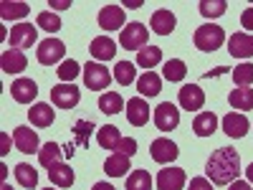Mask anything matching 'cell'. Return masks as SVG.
<instances>
[{"label":"cell","instance_id":"obj_34","mask_svg":"<svg viewBox=\"0 0 253 190\" xmlns=\"http://www.w3.org/2000/svg\"><path fill=\"white\" fill-rule=\"evenodd\" d=\"M126 190H152V175L147 170H134L126 178Z\"/></svg>","mask_w":253,"mask_h":190},{"label":"cell","instance_id":"obj_32","mask_svg":"<svg viewBox=\"0 0 253 190\" xmlns=\"http://www.w3.org/2000/svg\"><path fill=\"white\" fill-rule=\"evenodd\" d=\"M162 76H165L167 81H182V79L187 76L185 61H180V58H170V61L165 63V69H162Z\"/></svg>","mask_w":253,"mask_h":190},{"label":"cell","instance_id":"obj_12","mask_svg":"<svg viewBox=\"0 0 253 190\" xmlns=\"http://www.w3.org/2000/svg\"><path fill=\"white\" fill-rule=\"evenodd\" d=\"M13 142H15V147L23 155H33V152H41L38 147H41V142H38V135H36V130H31V127H15V132H13Z\"/></svg>","mask_w":253,"mask_h":190},{"label":"cell","instance_id":"obj_31","mask_svg":"<svg viewBox=\"0 0 253 190\" xmlns=\"http://www.w3.org/2000/svg\"><path fill=\"white\" fill-rule=\"evenodd\" d=\"M61 147L56 144V142H46L43 147H41V152H38V160H41V165L43 167H53V165H58L61 162Z\"/></svg>","mask_w":253,"mask_h":190},{"label":"cell","instance_id":"obj_5","mask_svg":"<svg viewBox=\"0 0 253 190\" xmlns=\"http://www.w3.org/2000/svg\"><path fill=\"white\" fill-rule=\"evenodd\" d=\"M36 38H38V26H33V23H18V26L10 28L8 44L15 51H23V48H31L36 44Z\"/></svg>","mask_w":253,"mask_h":190},{"label":"cell","instance_id":"obj_13","mask_svg":"<svg viewBox=\"0 0 253 190\" xmlns=\"http://www.w3.org/2000/svg\"><path fill=\"white\" fill-rule=\"evenodd\" d=\"M126 122L132 127H144L150 122V104L144 101V96L129 99L126 101Z\"/></svg>","mask_w":253,"mask_h":190},{"label":"cell","instance_id":"obj_35","mask_svg":"<svg viewBox=\"0 0 253 190\" xmlns=\"http://www.w3.org/2000/svg\"><path fill=\"white\" fill-rule=\"evenodd\" d=\"M114 79H117V84H122V87H129V84L137 79V69L129 61H119L117 69H114Z\"/></svg>","mask_w":253,"mask_h":190},{"label":"cell","instance_id":"obj_11","mask_svg":"<svg viewBox=\"0 0 253 190\" xmlns=\"http://www.w3.org/2000/svg\"><path fill=\"white\" fill-rule=\"evenodd\" d=\"M124 20H126V15H124V8H119V5L109 3L99 10V28L101 31H119V28H124Z\"/></svg>","mask_w":253,"mask_h":190},{"label":"cell","instance_id":"obj_49","mask_svg":"<svg viewBox=\"0 0 253 190\" xmlns=\"http://www.w3.org/2000/svg\"><path fill=\"white\" fill-rule=\"evenodd\" d=\"M0 190H13V188H10V185H3V188H0Z\"/></svg>","mask_w":253,"mask_h":190},{"label":"cell","instance_id":"obj_16","mask_svg":"<svg viewBox=\"0 0 253 190\" xmlns=\"http://www.w3.org/2000/svg\"><path fill=\"white\" fill-rule=\"evenodd\" d=\"M228 51L236 58H251L253 56V36L251 33H233L228 38Z\"/></svg>","mask_w":253,"mask_h":190},{"label":"cell","instance_id":"obj_7","mask_svg":"<svg viewBox=\"0 0 253 190\" xmlns=\"http://www.w3.org/2000/svg\"><path fill=\"white\" fill-rule=\"evenodd\" d=\"M177 124H180V109L172 101H162L155 109V127L160 132H172Z\"/></svg>","mask_w":253,"mask_h":190},{"label":"cell","instance_id":"obj_25","mask_svg":"<svg viewBox=\"0 0 253 190\" xmlns=\"http://www.w3.org/2000/svg\"><path fill=\"white\" fill-rule=\"evenodd\" d=\"M228 101H230V107H233V109L248 112V109H253V89L251 87H238V89L230 92Z\"/></svg>","mask_w":253,"mask_h":190},{"label":"cell","instance_id":"obj_8","mask_svg":"<svg viewBox=\"0 0 253 190\" xmlns=\"http://www.w3.org/2000/svg\"><path fill=\"white\" fill-rule=\"evenodd\" d=\"M63 53H66V46H63V41L58 38H46V41H41L38 44V61L43 63V66H51V63H58L63 58Z\"/></svg>","mask_w":253,"mask_h":190},{"label":"cell","instance_id":"obj_20","mask_svg":"<svg viewBox=\"0 0 253 190\" xmlns=\"http://www.w3.org/2000/svg\"><path fill=\"white\" fill-rule=\"evenodd\" d=\"M89 51H91V56H94L96 61H112V58L117 56V44H114L109 36H96V38L91 41Z\"/></svg>","mask_w":253,"mask_h":190},{"label":"cell","instance_id":"obj_44","mask_svg":"<svg viewBox=\"0 0 253 190\" xmlns=\"http://www.w3.org/2000/svg\"><path fill=\"white\" fill-rule=\"evenodd\" d=\"M228 190H251V183L248 180H233Z\"/></svg>","mask_w":253,"mask_h":190},{"label":"cell","instance_id":"obj_46","mask_svg":"<svg viewBox=\"0 0 253 190\" xmlns=\"http://www.w3.org/2000/svg\"><path fill=\"white\" fill-rule=\"evenodd\" d=\"M246 178H248V183L253 185V162H251V165L246 167Z\"/></svg>","mask_w":253,"mask_h":190},{"label":"cell","instance_id":"obj_50","mask_svg":"<svg viewBox=\"0 0 253 190\" xmlns=\"http://www.w3.org/2000/svg\"><path fill=\"white\" fill-rule=\"evenodd\" d=\"M46 190H51V188H46Z\"/></svg>","mask_w":253,"mask_h":190},{"label":"cell","instance_id":"obj_43","mask_svg":"<svg viewBox=\"0 0 253 190\" xmlns=\"http://www.w3.org/2000/svg\"><path fill=\"white\" fill-rule=\"evenodd\" d=\"M241 26L253 33V8H246V10L241 13Z\"/></svg>","mask_w":253,"mask_h":190},{"label":"cell","instance_id":"obj_15","mask_svg":"<svg viewBox=\"0 0 253 190\" xmlns=\"http://www.w3.org/2000/svg\"><path fill=\"white\" fill-rule=\"evenodd\" d=\"M10 96H13L18 104H31V101L38 96L36 81H31V79H15V81L10 84Z\"/></svg>","mask_w":253,"mask_h":190},{"label":"cell","instance_id":"obj_24","mask_svg":"<svg viewBox=\"0 0 253 190\" xmlns=\"http://www.w3.org/2000/svg\"><path fill=\"white\" fill-rule=\"evenodd\" d=\"M48 180H51L56 188H71V185H74V170H71L69 165L58 162V165L48 167Z\"/></svg>","mask_w":253,"mask_h":190},{"label":"cell","instance_id":"obj_19","mask_svg":"<svg viewBox=\"0 0 253 190\" xmlns=\"http://www.w3.org/2000/svg\"><path fill=\"white\" fill-rule=\"evenodd\" d=\"M175 15H172V10H167V8H160V10H155L152 13V20H150V26H152V31L157 33V36H170L172 31H175Z\"/></svg>","mask_w":253,"mask_h":190},{"label":"cell","instance_id":"obj_6","mask_svg":"<svg viewBox=\"0 0 253 190\" xmlns=\"http://www.w3.org/2000/svg\"><path fill=\"white\" fill-rule=\"evenodd\" d=\"M51 101L58 109H74L81 101V89L74 87V84H58V87L51 89Z\"/></svg>","mask_w":253,"mask_h":190},{"label":"cell","instance_id":"obj_38","mask_svg":"<svg viewBox=\"0 0 253 190\" xmlns=\"http://www.w3.org/2000/svg\"><path fill=\"white\" fill-rule=\"evenodd\" d=\"M79 71H81V66H79V63H76L74 58H69V61H63V63H61V66L56 69V74H58V79H61V81H66V84H69V81L74 84V79L79 76Z\"/></svg>","mask_w":253,"mask_h":190},{"label":"cell","instance_id":"obj_29","mask_svg":"<svg viewBox=\"0 0 253 190\" xmlns=\"http://www.w3.org/2000/svg\"><path fill=\"white\" fill-rule=\"evenodd\" d=\"M99 109H101L104 114H117V112H122V109H126V107H124L122 94H117V92H107V94H101V96H99Z\"/></svg>","mask_w":253,"mask_h":190},{"label":"cell","instance_id":"obj_33","mask_svg":"<svg viewBox=\"0 0 253 190\" xmlns=\"http://www.w3.org/2000/svg\"><path fill=\"white\" fill-rule=\"evenodd\" d=\"M31 13L28 3H0V15H3V20H15V18H26Z\"/></svg>","mask_w":253,"mask_h":190},{"label":"cell","instance_id":"obj_42","mask_svg":"<svg viewBox=\"0 0 253 190\" xmlns=\"http://www.w3.org/2000/svg\"><path fill=\"white\" fill-rule=\"evenodd\" d=\"M187 190H213V183H210L208 178H193L187 185Z\"/></svg>","mask_w":253,"mask_h":190},{"label":"cell","instance_id":"obj_14","mask_svg":"<svg viewBox=\"0 0 253 190\" xmlns=\"http://www.w3.org/2000/svg\"><path fill=\"white\" fill-rule=\"evenodd\" d=\"M182 188H185L182 167H165L157 173V190H182Z\"/></svg>","mask_w":253,"mask_h":190},{"label":"cell","instance_id":"obj_1","mask_svg":"<svg viewBox=\"0 0 253 190\" xmlns=\"http://www.w3.org/2000/svg\"><path fill=\"white\" fill-rule=\"evenodd\" d=\"M205 173L208 180H213V185H230L241 175V155L233 147H220L210 155Z\"/></svg>","mask_w":253,"mask_h":190},{"label":"cell","instance_id":"obj_17","mask_svg":"<svg viewBox=\"0 0 253 190\" xmlns=\"http://www.w3.org/2000/svg\"><path fill=\"white\" fill-rule=\"evenodd\" d=\"M248 130H251V124H248L246 114H233V112H230V114L223 117V132H225L228 137L241 140V137L248 135Z\"/></svg>","mask_w":253,"mask_h":190},{"label":"cell","instance_id":"obj_27","mask_svg":"<svg viewBox=\"0 0 253 190\" xmlns=\"http://www.w3.org/2000/svg\"><path fill=\"white\" fill-rule=\"evenodd\" d=\"M96 142L104 147V150H117L119 142H122V135H119V130L114 124H104L96 132Z\"/></svg>","mask_w":253,"mask_h":190},{"label":"cell","instance_id":"obj_23","mask_svg":"<svg viewBox=\"0 0 253 190\" xmlns=\"http://www.w3.org/2000/svg\"><path fill=\"white\" fill-rule=\"evenodd\" d=\"M215 130H218V117L213 112H200L193 122V132L198 137H210Z\"/></svg>","mask_w":253,"mask_h":190},{"label":"cell","instance_id":"obj_26","mask_svg":"<svg viewBox=\"0 0 253 190\" xmlns=\"http://www.w3.org/2000/svg\"><path fill=\"white\" fill-rule=\"evenodd\" d=\"M126 170H129V157L126 155L114 152L112 157H107V162H104V173H107L109 178H124Z\"/></svg>","mask_w":253,"mask_h":190},{"label":"cell","instance_id":"obj_10","mask_svg":"<svg viewBox=\"0 0 253 190\" xmlns=\"http://www.w3.org/2000/svg\"><path fill=\"white\" fill-rule=\"evenodd\" d=\"M150 155H152V160L160 162V165H170V162L180 155V150H177V144H175L172 140L160 137V140H155V142L150 144Z\"/></svg>","mask_w":253,"mask_h":190},{"label":"cell","instance_id":"obj_21","mask_svg":"<svg viewBox=\"0 0 253 190\" xmlns=\"http://www.w3.org/2000/svg\"><path fill=\"white\" fill-rule=\"evenodd\" d=\"M28 119H31V124L33 127H51L53 124V119H56V114H53V109H51V104H33V107L28 109Z\"/></svg>","mask_w":253,"mask_h":190},{"label":"cell","instance_id":"obj_47","mask_svg":"<svg viewBox=\"0 0 253 190\" xmlns=\"http://www.w3.org/2000/svg\"><path fill=\"white\" fill-rule=\"evenodd\" d=\"M51 8H71V3H69V0H63V3H51Z\"/></svg>","mask_w":253,"mask_h":190},{"label":"cell","instance_id":"obj_40","mask_svg":"<svg viewBox=\"0 0 253 190\" xmlns=\"http://www.w3.org/2000/svg\"><path fill=\"white\" fill-rule=\"evenodd\" d=\"M91 130H94V122H86V119H79V122L74 124V132H76V137H79V144H81V147H86Z\"/></svg>","mask_w":253,"mask_h":190},{"label":"cell","instance_id":"obj_9","mask_svg":"<svg viewBox=\"0 0 253 190\" xmlns=\"http://www.w3.org/2000/svg\"><path fill=\"white\" fill-rule=\"evenodd\" d=\"M177 99H180V107L187 109V112H198V109L205 107V92L198 84H185L177 94Z\"/></svg>","mask_w":253,"mask_h":190},{"label":"cell","instance_id":"obj_41","mask_svg":"<svg viewBox=\"0 0 253 190\" xmlns=\"http://www.w3.org/2000/svg\"><path fill=\"white\" fill-rule=\"evenodd\" d=\"M117 152H119V155H126V157H132V155L137 152V142H134L132 137H122V142H119V147H117Z\"/></svg>","mask_w":253,"mask_h":190},{"label":"cell","instance_id":"obj_30","mask_svg":"<svg viewBox=\"0 0 253 190\" xmlns=\"http://www.w3.org/2000/svg\"><path fill=\"white\" fill-rule=\"evenodd\" d=\"M15 180L23 185V188H28V190H33L36 185H38V173L33 170V167L28 165V162H20V165H15Z\"/></svg>","mask_w":253,"mask_h":190},{"label":"cell","instance_id":"obj_2","mask_svg":"<svg viewBox=\"0 0 253 190\" xmlns=\"http://www.w3.org/2000/svg\"><path fill=\"white\" fill-rule=\"evenodd\" d=\"M225 41V31L215 23H205L195 31V48L200 51H218Z\"/></svg>","mask_w":253,"mask_h":190},{"label":"cell","instance_id":"obj_22","mask_svg":"<svg viewBox=\"0 0 253 190\" xmlns=\"http://www.w3.org/2000/svg\"><path fill=\"white\" fill-rule=\"evenodd\" d=\"M137 92H139L142 96H157V94L162 92V79H160V74L144 71V74L137 79Z\"/></svg>","mask_w":253,"mask_h":190},{"label":"cell","instance_id":"obj_37","mask_svg":"<svg viewBox=\"0 0 253 190\" xmlns=\"http://www.w3.org/2000/svg\"><path fill=\"white\" fill-rule=\"evenodd\" d=\"M200 13L205 15V18H220L223 13H225V8H228V3L225 0H200Z\"/></svg>","mask_w":253,"mask_h":190},{"label":"cell","instance_id":"obj_4","mask_svg":"<svg viewBox=\"0 0 253 190\" xmlns=\"http://www.w3.org/2000/svg\"><path fill=\"white\" fill-rule=\"evenodd\" d=\"M147 38H150V31H147L142 23H129L126 28H122V36H119V44L122 48L126 51H142L147 46Z\"/></svg>","mask_w":253,"mask_h":190},{"label":"cell","instance_id":"obj_48","mask_svg":"<svg viewBox=\"0 0 253 190\" xmlns=\"http://www.w3.org/2000/svg\"><path fill=\"white\" fill-rule=\"evenodd\" d=\"M63 152H66V155L71 157V155H74V144H66V147H63Z\"/></svg>","mask_w":253,"mask_h":190},{"label":"cell","instance_id":"obj_36","mask_svg":"<svg viewBox=\"0 0 253 190\" xmlns=\"http://www.w3.org/2000/svg\"><path fill=\"white\" fill-rule=\"evenodd\" d=\"M36 26L41 31H46V33H56V31H61V18L56 13H51V10H43V13H38Z\"/></svg>","mask_w":253,"mask_h":190},{"label":"cell","instance_id":"obj_18","mask_svg":"<svg viewBox=\"0 0 253 190\" xmlns=\"http://www.w3.org/2000/svg\"><path fill=\"white\" fill-rule=\"evenodd\" d=\"M28 66V58L23 51H15V48H8L3 51V56H0V69H3L5 74H20Z\"/></svg>","mask_w":253,"mask_h":190},{"label":"cell","instance_id":"obj_39","mask_svg":"<svg viewBox=\"0 0 253 190\" xmlns=\"http://www.w3.org/2000/svg\"><path fill=\"white\" fill-rule=\"evenodd\" d=\"M233 81L238 87H251L253 84V63H241L233 69Z\"/></svg>","mask_w":253,"mask_h":190},{"label":"cell","instance_id":"obj_28","mask_svg":"<svg viewBox=\"0 0 253 190\" xmlns=\"http://www.w3.org/2000/svg\"><path fill=\"white\" fill-rule=\"evenodd\" d=\"M162 61V48L160 46H144L142 51H137V66L152 71L157 63Z\"/></svg>","mask_w":253,"mask_h":190},{"label":"cell","instance_id":"obj_45","mask_svg":"<svg viewBox=\"0 0 253 190\" xmlns=\"http://www.w3.org/2000/svg\"><path fill=\"white\" fill-rule=\"evenodd\" d=\"M91 190H117V188H114L112 183H104V180H101V183H96Z\"/></svg>","mask_w":253,"mask_h":190},{"label":"cell","instance_id":"obj_3","mask_svg":"<svg viewBox=\"0 0 253 190\" xmlns=\"http://www.w3.org/2000/svg\"><path fill=\"white\" fill-rule=\"evenodd\" d=\"M109 81H112V74H109L107 66H101L96 61H89L86 66H84V84H86V89L101 92V89L109 87Z\"/></svg>","mask_w":253,"mask_h":190}]
</instances>
